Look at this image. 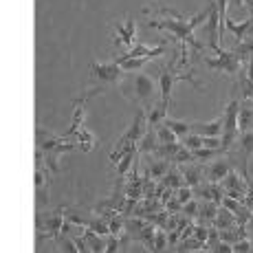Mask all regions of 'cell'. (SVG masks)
I'll list each match as a JSON object with an SVG mask.
<instances>
[{
    "mask_svg": "<svg viewBox=\"0 0 253 253\" xmlns=\"http://www.w3.org/2000/svg\"><path fill=\"white\" fill-rule=\"evenodd\" d=\"M90 75L99 84H113L126 75V71L117 62H95V64H90Z\"/></svg>",
    "mask_w": 253,
    "mask_h": 253,
    "instance_id": "5",
    "label": "cell"
},
{
    "mask_svg": "<svg viewBox=\"0 0 253 253\" xmlns=\"http://www.w3.org/2000/svg\"><path fill=\"white\" fill-rule=\"evenodd\" d=\"M137 154H139V150H130V152H126L124 157H121V161L115 165V168H117V181H121V183L126 181L128 169H130V165H132L134 159H137Z\"/></svg>",
    "mask_w": 253,
    "mask_h": 253,
    "instance_id": "21",
    "label": "cell"
},
{
    "mask_svg": "<svg viewBox=\"0 0 253 253\" xmlns=\"http://www.w3.org/2000/svg\"><path fill=\"white\" fill-rule=\"evenodd\" d=\"M106 240H108V242H106V251H108V253H115V251H119L121 247H124V245H121V236H113V233H110Z\"/></svg>",
    "mask_w": 253,
    "mask_h": 253,
    "instance_id": "45",
    "label": "cell"
},
{
    "mask_svg": "<svg viewBox=\"0 0 253 253\" xmlns=\"http://www.w3.org/2000/svg\"><path fill=\"white\" fill-rule=\"evenodd\" d=\"M84 238H86V242H88V247H90V251H95V253H101V251H106V238L104 236H99V233H95L92 229H88L86 227V231H84Z\"/></svg>",
    "mask_w": 253,
    "mask_h": 253,
    "instance_id": "26",
    "label": "cell"
},
{
    "mask_svg": "<svg viewBox=\"0 0 253 253\" xmlns=\"http://www.w3.org/2000/svg\"><path fill=\"white\" fill-rule=\"evenodd\" d=\"M163 124L168 126V128H172L174 132H176L178 139H185L189 132H192V124H189V121H176V119H169V117H165Z\"/></svg>",
    "mask_w": 253,
    "mask_h": 253,
    "instance_id": "28",
    "label": "cell"
},
{
    "mask_svg": "<svg viewBox=\"0 0 253 253\" xmlns=\"http://www.w3.org/2000/svg\"><path fill=\"white\" fill-rule=\"evenodd\" d=\"M163 185V187H172V189H178V187H183L185 185V178H183V172L181 169H176V168H169L168 169V174L159 181Z\"/></svg>",
    "mask_w": 253,
    "mask_h": 253,
    "instance_id": "23",
    "label": "cell"
},
{
    "mask_svg": "<svg viewBox=\"0 0 253 253\" xmlns=\"http://www.w3.org/2000/svg\"><path fill=\"white\" fill-rule=\"evenodd\" d=\"M88 229H92L95 233H99V236H110V229H108V218L106 216H92L90 222H88Z\"/></svg>",
    "mask_w": 253,
    "mask_h": 253,
    "instance_id": "32",
    "label": "cell"
},
{
    "mask_svg": "<svg viewBox=\"0 0 253 253\" xmlns=\"http://www.w3.org/2000/svg\"><path fill=\"white\" fill-rule=\"evenodd\" d=\"M134 36H137V22L132 20V18H128L126 22L121 24H115V36H113V44L119 46H134Z\"/></svg>",
    "mask_w": 253,
    "mask_h": 253,
    "instance_id": "8",
    "label": "cell"
},
{
    "mask_svg": "<svg viewBox=\"0 0 253 253\" xmlns=\"http://www.w3.org/2000/svg\"><path fill=\"white\" fill-rule=\"evenodd\" d=\"M64 213H66V220L75 222V225H80V227H88V222H90V216H86V213L80 211V209H69L66 207Z\"/></svg>",
    "mask_w": 253,
    "mask_h": 253,
    "instance_id": "33",
    "label": "cell"
},
{
    "mask_svg": "<svg viewBox=\"0 0 253 253\" xmlns=\"http://www.w3.org/2000/svg\"><path fill=\"white\" fill-rule=\"evenodd\" d=\"M251 24H253L251 18H247V20H242V22H233L231 18H227L225 29H229V31L233 33V44H238V42L245 40L247 33H249V29H251Z\"/></svg>",
    "mask_w": 253,
    "mask_h": 253,
    "instance_id": "17",
    "label": "cell"
},
{
    "mask_svg": "<svg viewBox=\"0 0 253 253\" xmlns=\"http://www.w3.org/2000/svg\"><path fill=\"white\" fill-rule=\"evenodd\" d=\"M181 148H183L181 141H174V143H159V148H157V152L154 154H157L159 159H168V161L172 163V159L176 157V152Z\"/></svg>",
    "mask_w": 253,
    "mask_h": 253,
    "instance_id": "27",
    "label": "cell"
},
{
    "mask_svg": "<svg viewBox=\"0 0 253 253\" xmlns=\"http://www.w3.org/2000/svg\"><path fill=\"white\" fill-rule=\"evenodd\" d=\"M183 145H185V148H189V150H198V148H203V145H205V141H203L201 134L189 132L187 137L183 139Z\"/></svg>",
    "mask_w": 253,
    "mask_h": 253,
    "instance_id": "38",
    "label": "cell"
},
{
    "mask_svg": "<svg viewBox=\"0 0 253 253\" xmlns=\"http://www.w3.org/2000/svg\"><path fill=\"white\" fill-rule=\"evenodd\" d=\"M233 168L231 161H227V159H218V161L209 163L205 169H203V174H205V178L209 183H220L222 178L227 176V172Z\"/></svg>",
    "mask_w": 253,
    "mask_h": 253,
    "instance_id": "13",
    "label": "cell"
},
{
    "mask_svg": "<svg viewBox=\"0 0 253 253\" xmlns=\"http://www.w3.org/2000/svg\"><path fill=\"white\" fill-rule=\"evenodd\" d=\"M154 130H157V137H159V141H161V143H174V141H178L176 132H174L172 128H168L165 124H159Z\"/></svg>",
    "mask_w": 253,
    "mask_h": 253,
    "instance_id": "34",
    "label": "cell"
},
{
    "mask_svg": "<svg viewBox=\"0 0 253 253\" xmlns=\"http://www.w3.org/2000/svg\"><path fill=\"white\" fill-rule=\"evenodd\" d=\"M253 154V130H247V132L240 134V174L249 181V159Z\"/></svg>",
    "mask_w": 253,
    "mask_h": 253,
    "instance_id": "10",
    "label": "cell"
},
{
    "mask_svg": "<svg viewBox=\"0 0 253 253\" xmlns=\"http://www.w3.org/2000/svg\"><path fill=\"white\" fill-rule=\"evenodd\" d=\"M251 247H253V240H251Z\"/></svg>",
    "mask_w": 253,
    "mask_h": 253,
    "instance_id": "52",
    "label": "cell"
},
{
    "mask_svg": "<svg viewBox=\"0 0 253 253\" xmlns=\"http://www.w3.org/2000/svg\"><path fill=\"white\" fill-rule=\"evenodd\" d=\"M245 7H249V11H251V20H253V0H245ZM249 33H253V24H251Z\"/></svg>",
    "mask_w": 253,
    "mask_h": 253,
    "instance_id": "50",
    "label": "cell"
},
{
    "mask_svg": "<svg viewBox=\"0 0 253 253\" xmlns=\"http://www.w3.org/2000/svg\"><path fill=\"white\" fill-rule=\"evenodd\" d=\"M218 242H220V236H218L216 227L211 225V227H209V236H207V240H205V251H216Z\"/></svg>",
    "mask_w": 253,
    "mask_h": 253,
    "instance_id": "39",
    "label": "cell"
},
{
    "mask_svg": "<svg viewBox=\"0 0 253 253\" xmlns=\"http://www.w3.org/2000/svg\"><path fill=\"white\" fill-rule=\"evenodd\" d=\"M222 124H225L222 117H218V119H213V121H207V124H192V132L201 134V137H220Z\"/></svg>",
    "mask_w": 253,
    "mask_h": 253,
    "instance_id": "15",
    "label": "cell"
},
{
    "mask_svg": "<svg viewBox=\"0 0 253 253\" xmlns=\"http://www.w3.org/2000/svg\"><path fill=\"white\" fill-rule=\"evenodd\" d=\"M218 209H220V205H218V203H213V201H203V198H201V201H198V218H196V220L203 222V225H207V227H211L213 220H216Z\"/></svg>",
    "mask_w": 253,
    "mask_h": 253,
    "instance_id": "16",
    "label": "cell"
},
{
    "mask_svg": "<svg viewBox=\"0 0 253 253\" xmlns=\"http://www.w3.org/2000/svg\"><path fill=\"white\" fill-rule=\"evenodd\" d=\"M194 152V161H207V159H213L218 157V154H225L222 150H213V148H198V150H192Z\"/></svg>",
    "mask_w": 253,
    "mask_h": 253,
    "instance_id": "35",
    "label": "cell"
},
{
    "mask_svg": "<svg viewBox=\"0 0 253 253\" xmlns=\"http://www.w3.org/2000/svg\"><path fill=\"white\" fill-rule=\"evenodd\" d=\"M220 205H222V207H227V209H229V211L236 213V211H240L245 203L236 201V198H231V196H227V194H225V196H222V203H220Z\"/></svg>",
    "mask_w": 253,
    "mask_h": 253,
    "instance_id": "42",
    "label": "cell"
},
{
    "mask_svg": "<svg viewBox=\"0 0 253 253\" xmlns=\"http://www.w3.org/2000/svg\"><path fill=\"white\" fill-rule=\"evenodd\" d=\"M145 132H148V117H145V110L143 108H139V113H137V117H134V121L130 124V128L126 130V134L121 139L139 143V141L143 139Z\"/></svg>",
    "mask_w": 253,
    "mask_h": 253,
    "instance_id": "11",
    "label": "cell"
},
{
    "mask_svg": "<svg viewBox=\"0 0 253 253\" xmlns=\"http://www.w3.org/2000/svg\"><path fill=\"white\" fill-rule=\"evenodd\" d=\"M176 251H205V242L203 240H198V238H194V236H189V238H183L181 242L176 245Z\"/></svg>",
    "mask_w": 253,
    "mask_h": 253,
    "instance_id": "30",
    "label": "cell"
},
{
    "mask_svg": "<svg viewBox=\"0 0 253 253\" xmlns=\"http://www.w3.org/2000/svg\"><path fill=\"white\" fill-rule=\"evenodd\" d=\"M154 82L145 73H126L121 80V92L124 97H128L130 101H139L141 106H145L154 97Z\"/></svg>",
    "mask_w": 253,
    "mask_h": 253,
    "instance_id": "1",
    "label": "cell"
},
{
    "mask_svg": "<svg viewBox=\"0 0 253 253\" xmlns=\"http://www.w3.org/2000/svg\"><path fill=\"white\" fill-rule=\"evenodd\" d=\"M216 253H233V245L220 240V242H218V247H216Z\"/></svg>",
    "mask_w": 253,
    "mask_h": 253,
    "instance_id": "48",
    "label": "cell"
},
{
    "mask_svg": "<svg viewBox=\"0 0 253 253\" xmlns=\"http://www.w3.org/2000/svg\"><path fill=\"white\" fill-rule=\"evenodd\" d=\"M165 233H168V247H174V249H176V245L181 242V231H178V229H169Z\"/></svg>",
    "mask_w": 253,
    "mask_h": 253,
    "instance_id": "47",
    "label": "cell"
},
{
    "mask_svg": "<svg viewBox=\"0 0 253 253\" xmlns=\"http://www.w3.org/2000/svg\"><path fill=\"white\" fill-rule=\"evenodd\" d=\"M183 213L187 218H192V220H196L198 218V198H192V201H187L183 205Z\"/></svg>",
    "mask_w": 253,
    "mask_h": 253,
    "instance_id": "41",
    "label": "cell"
},
{
    "mask_svg": "<svg viewBox=\"0 0 253 253\" xmlns=\"http://www.w3.org/2000/svg\"><path fill=\"white\" fill-rule=\"evenodd\" d=\"M77 141H80V148L84 150V152H90V150L97 145V137L92 132H88L86 128L77 130Z\"/></svg>",
    "mask_w": 253,
    "mask_h": 253,
    "instance_id": "31",
    "label": "cell"
},
{
    "mask_svg": "<svg viewBox=\"0 0 253 253\" xmlns=\"http://www.w3.org/2000/svg\"><path fill=\"white\" fill-rule=\"evenodd\" d=\"M205 64L209 66V69L225 71V73H229V75H238V71L242 69V62L236 57V53L225 51V48H222L216 57H205Z\"/></svg>",
    "mask_w": 253,
    "mask_h": 253,
    "instance_id": "7",
    "label": "cell"
},
{
    "mask_svg": "<svg viewBox=\"0 0 253 253\" xmlns=\"http://www.w3.org/2000/svg\"><path fill=\"white\" fill-rule=\"evenodd\" d=\"M192 161H194V152L189 148H185V145L176 152V157L172 159L174 165H183V163H192Z\"/></svg>",
    "mask_w": 253,
    "mask_h": 253,
    "instance_id": "37",
    "label": "cell"
},
{
    "mask_svg": "<svg viewBox=\"0 0 253 253\" xmlns=\"http://www.w3.org/2000/svg\"><path fill=\"white\" fill-rule=\"evenodd\" d=\"M253 126V106L251 101L247 106L240 104V113H238V132H247V130H251Z\"/></svg>",
    "mask_w": 253,
    "mask_h": 253,
    "instance_id": "22",
    "label": "cell"
},
{
    "mask_svg": "<svg viewBox=\"0 0 253 253\" xmlns=\"http://www.w3.org/2000/svg\"><path fill=\"white\" fill-rule=\"evenodd\" d=\"M36 141H38V148L42 150V152H53L55 154L57 152V148H60L62 143H64V137H55V134H51L48 130H44V128H38L36 130Z\"/></svg>",
    "mask_w": 253,
    "mask_h": 253,
    "instance_id": "12",
    "label": "cell"
},
{
    "mask_svg": "<svg viewBox=\"0 0 253 253\" xmlns=\"http://www.w3.org/2000/svg\"><path fill=\"white\" fill-rule=\"evenodd\" d=\"M229 4L233 9H242V7H245V0H229Z\"/></svg>",
    "mask_w": 253,
    "mask_h": 253,
    "instance_id": "51",
    "label": "cell"
},
{
    "mask_svg": "<svg viewBox=\"0 0 253 253\" xmlns=\"http://www.w3.org/2000/svg\"><path fill=\"white\" fill-rule=\"evenodd\" d=\"M165 247H168V233H165V229L159 227L157 238H154V245H152V251H165Z\"/></svg>",
    "mask_w": 253,
    "mask_h": 253,
    "instance_id": "40",
    "label": "cell"
},
{
    "mask_svg": "<svg viewBox=\"0 0 253 253\" xmlns=\"http://www.w3.org/2000/svg\"><path fill=\"white\" fill-rule=\"evenodd\" d=\"M165 53V46H148V44H134V46H130L128 48V53H124V55H119V57H148V60H154V57H159V55H163Z\"/></svg>",
    "mask_w": 253,
    "mask_h": 253,
    "instance_id": "14",
    "label": "cell"
},
{
    "mask_svg": "<svg viewBox=\"0 0 253 253\" xmlns=\"http://www.w3.org/2000/svg\"><path fill=\"white\" fill-rule=\"evenodd\" d=\"M238 113H240V99H238V90H236V84H233V95L229 99V104H227L225 108V115H222V119H225V124H222V148L229 152L233 148V141L240 132H238Z\"/></svg>",
    "mask_w": 253,
    "mask_h": 253,
    "instance_id": "2",
    "label": "cell"
},
{
    "mask_svg": "<svg viewBox=\"0 0 253 253\" xmlns=\"http://www.w3.org/2000/svg\"><path fill=\"white\" fill-rule=\"evenodd\" d=\"M159 143H161V141L157 137V130L148 126V132H145L143 139L137 143V150H139V154H154L159 148Z\"/></svg>",
    "mask_w": 253,
    "mask_h": 253,
    "instance_id": "18",
    "label": "cell"
},
{
    "mask_svg": "<svg viewBox=\"0 0 253 253\" xmlns=\"http://www.w3.org/2000/svg\"><path fill=\"white\" fill-rule=\"evenodd\" d=\"M249 251H253L251 238H240L238 242H233V253H249Z\"/></svg>",
    "mask_w": 253,
    "mask_h": 253,
    "instance_id": "43",
    "label": "cell"
},
{
    "mask_svg": "<svg viewBox=\"0 0 253 253\" xmlns=\"http://www.w3.org/2000/svg\"><path fill=\"white\" fill-rule=\"evenodd\" d=\"M183 172V178H185V185H189V187H196V185L203 183V169L198 168V165H187V168L181 169Z\"/></svg>",
    "mask_w": 253,
    "mask_h": 253,
    "instance_id": "25",
    "label": "cell"
},
{
    "mask_svg": "<svg viewBox=\"0 0 253 253\" xmlns=\"http://www.w3.org/2000/svg\"><path fill=\"white\" fill-rule=\"evenodd\" d=\"M242 203H245L247 207L253 209V185H249V192H247V196H245V201H242Z\"/></svg>",
    "mask_w": 253,
    "mask_h": 253,
    "instance_id": "49",
    "label": "cell"
},
{
    "mask_svg": "<svg viewBox=\"0 0 253 253\" xmlns=\"http://www.w3.org/2000/svg\"><path fill=\"white\" fill-rule=\"evenodd\" d=\"M176 198L185 205L187 201H192V198H194V187H189V185H183V187H178L176 189Z\"/></svg>",
    "mask_w": 253,
    "mask_h": 253,
    "instance_id": "44",
    "label": "cell"
},
{
    "mask_svg": "<svg viewBox=\"0 0 253 253\" xmlns=\"http://www.w3.org/2000/svg\"><path fill=\"white\" fill-rule=\"evenodd\" d=\"M220 185L225 187V194L227 196H231V198H236V201H245V196H247V192H249V181H247L245 176H242L240 172H238L236 168H231L229 172H227V176L220 181Z\"/></svg>",
    "mask_w": 253,
    "mask_h": 253,
    "instance_id": "3",
    "label": "cell"
},
{
    "mask_svg": "<svg viewBox=\"0 0 253 253\" xmlns=\"http://www.w3.org/2000/svg\"><path fill=\"white\" fill-rule=\"evenodd\" d=\"M66 207H57L53 213H46V216L38 218V225L42 227V231L38 238H42V240H46V238H60V231H62V225H64L66 220V213H64Z\"/></svg>",
    "mask_w": 253,
    "mask_h": 253,
    "instance_id": "6",
    "label": "cell"
},
{
    "mask_svg": "<svg viewBox=\"0 0 253 253\" xmlns=\"http://www.w3.org/2000/svg\"><path fill=\"white\" fill-rule=\"evenodd\" d=\"M213 227H216V229H231V227H238L236 213L220 205V209H218V213H216V220H213Z\"/></svg>",
    "mask_w": 253,
    "mask_h": 253,
    "instance_id": "19",
    "label": "cell"
},
{
    "mask_svg": "<svg viewBox=\"0 0 253 253\" xmlns=\"http://www.w3.org/2000/svg\"><path fill=\"white\" fill-rule=\"evenodd\" d=\"M157 229H159V227H157V225H152V222H148V225H145V227H143V229H141V231L137 233V236H134V238H132V240H139V242H141V245H145V247H148V249H150V251H152V245H154V238H157Z\"/></svg>",
    "mask_w": 253,
    "mask_h": 253,
    "instance_id": "24",
    "label": "cell"
},
{
    "mask_svg": "<svg viewBox=\"0 0 253 253\" xmlns=\"http://www.w3.org/2000/svg\"><path fill=\"white\" fill-rule=\"evenodd\" d=\"M172 168V163L168 161V159H159L157 154H148V161L143 165V176H150L154 178V181H161V178L168 174V169Z\"/></svg>",
    "mask_w": 253,
    "mask_h": 253,
    "instance_id": "9",
    "label": "cell"
},
{
    "mask_svg": "<svg viewBox=\"0 0 253 253\" xmlns=\"http://www.w3.org/2000/svg\"><path fill=\"white\" fill-rule=\"evenodd\" d=\"M165 209H168L169 213H181L183 211V203L176 198V194H174V196L169 198L168 203H165Z\"/></svg>",
    "mask_w": 253,
    "mask_h": 253,
    "instance_id": "46",
    "label": "cell"
},
{
    "mask_svg": "<svg viewBox=\"0 0 253 253\" xmlns=\"http://www.w3.org/2000/svg\"><path fill=\"white\" fill-rule=\"evenodd\" d=\"M233 53H236V57L245 64V62H249V57L253 55V33H247V38L242 42H238V44H233L231 48Z\"/></svg>",
    "mask_w": 253,
    "mask_h": 253,
    "instance_id": "20",
    "label": "cell"
},
{
    "mask_svg": "<svg viewBox=\"0 0 253 253\" xmlns=\"http://www.w3.org/2000/svg\"><path fill=\"white\" fill-rule=\"evenodd\" d=\"M165 117H168V106H165L163 101H159V104L148 113V126L150 128H157L159 124H163Z\"/></svg>",
    "mask_w": 253,
    "mask_h": 253,
    "instance_id": "29",
    "label": "cell"
},
{
    "mask_svg": "<svg viewBox=\"0 0 253 253\" xmlns=\"http://www.w3.org/2000/svg\"><path fill=\"white\" fill-rule=\"evenodd\" d=\"M44 168L48 169V174H51V176H57V174H60L57 154H53V152H46V154H44Z\"/></svg>",
    "mask_w": 253,
    "mask_h": 253,
    "instance_id": "36",
    "label": "cell"
},
{
    "mask_svg": "<svg viewBox=\"0 0 253 253\" xmlns=\"http://www.w3.org/2000/svg\"><path fill=\"white\" fill-rule=\"evenodd\" d=\"M99 92H104V88H101V86H95V88H88V90H86L84 95L80 97V99H75V113H73L71 126H69V130H66V132L62 134L64 139L73 137V134H77V130H80V128H84V110H86V101H88L90 97L99 95Z\"/></svg>",
    "mask_w": 253,
    "mask_h": 253,
    "instance_id": "4",
    "label": "cell"
}]
</instances>
